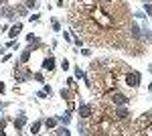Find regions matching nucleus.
Here are the masks:
<instances>
[{
	"mask_svg": "<svg viewBox=\"0 0 152 136\" xmlns=\"http://www.w3.org/2000/svg\"><path fill=\"white\" fill-rule=\"evenodd\" d=\"M144 12L146 14H152V2H144Z\"/></svg>",
	"mask_w": 152,
	"mask_h": 136,
	"instance_id": "aec40b11",
	"label": "nucleus"
},
{
	"mask_svg": "<svg viewBox=\"0 0 152 136\" xmlns=\"http://www.w3.org/2000/svg\"><path fill=\"white\" fill-rule=\"evenodd\" d=\"M43 69L45 71H55V57L53 55H49L43 59Z\"/></svg>",
	"mask_w": 152,
	"mask_h": 136,
	"instance_id": "1a4fd4ad",
	"label": "nucleus"
},
{
	"mask_svg": "<svg viewBox=\"0 0 152 136\" xmlns=\"http://www.w3.org/2000/svg\"><path fill=\"white\" fill-rule=\"evenodd\" d=\"M107 98H110V102L114 104V106H128V102H130L128 96H124V93H120V91H110Z\"/></svg>",
	"mask_w": 152,
	"mask_h": 136,
	"instance_id": "f03ea898",
	"label": "nucleus"
},
{
	"mask_svg": "<svg viewBox=\"0 0 152 136\" xmlns=\"http://www.w3.org/2000/svg\"><path fill=\"white\" fill-rule=\"evenodd\" d=\"M4 91H6V85H4V83H0V93H4Z\"/></svg>",
	"mask_w": 152,
	"mask_h": 136,
	"instance_id": "7c9ffc66",
	"label": "nucleus"
},
{
	"mask_svg": "<svg viewBox=\"0 0 152 136\" xmlns=\"http://www.w3.org/2000/svg\"><path fill=\"white\" fill-rule=\"evenodd\" d=\"M26 124V116H24V112H18V118H14V128H16V134L20 132V128Z\"/></svg>",
	"mask_w": 152,
	"mask_h": 136,
	"instance_id": "6e6552de",
	"label": "nucleus"
},
{
	"mask_svg": "<svg viewBox=\"0 0 152 136\" xmlns=\"http://www.w3.org/2000/svg\"><path fill=\"white\" fill-rule=\"evenodd\" d=\"M33 77H35V79L39 81V83H45V75H43L41 71H39V73H33Z\"/></svg>",
	"mask_w": 152,
	"mask_h": 136,
	"instance_id": "6ab92c4d",
	"label": "nucleus"
},
{
	"mask_svg": "<svg viewBox=\"0 0 152 136\" xmlns=\"http://www.w3.org/2000/svg\"><path fill=\"white\" fill-rule=\"evenodd\" d=\"M4 126H6V120L2 118V120H0V134H4Z\"/></svg>",
	"mask_w": 152,
	"mask_h": 136,
	"instance_id": "a878e982",
	"label": "nucleus"
},
{
	"mask_svg": "<svg viewBox=\"0 0 152 136\" xmlns=\"http://www.w3.org/2000/svg\"><path fill=\"white\" fill-rule=\"evenodd\" d=\"M79 134H87V124H85V118H79V128H77Z\"/></svg>",
	"mask_w": 152,
	"mask_h": 136,
	"instance_id": "dca6fc26",
	"label": "nucleus"
},
{
	"mask_svg": "<svg viewBox=\"0 0 152 136\" xmlns=\"http://www.w3.org/2000/svg\"><path fill=\"white\" fill-rule=\"evenodd\" d=\"M28 57H31V49L23 51V55H20V61H23V63H26V61H28Z\"/></svg>",
	"mask_w": 152,
	"mask_h": 136,
	"instance_id": "a211bd4d",
	"label": "nucleus"
},
{
	"mask_svg": "<svg viewBox=\"0 0 152 136\" xmlns=\"http://www.w3.org/2000/svg\"><path fill=\"white\" fill-rule=\"evenodd\" d=\"M148 71H150V73H152V63H150V65H148Z\"/></svg>",
	"mask_w": 152,
	"mask_h": 136,
	"instance_id": "2f4dec72",
	"label": "nucleus"
},
{
	"mask_svg": "<svg viewBox=\"0 0 152 136\" xmlns=\"http://www.w3.org/2000/svg\"><path fill=\"white\" fill-rule=\"evenodd\" d=\"M59 96H61L63 100H67V102H71V100L75 98V93H73V91H71V90H67V87H63V90L59 91Z\"/></svg>",
	"mask_w": 152,
	"mask_h": 136,
	"instance_id": "9b49d317",
	"label": "nucleus"
},
{
	"mask_svg": "<svg viewBox=\"0 0 152 136\" xmlns=\"http://www.w3.org/2000/svg\"><path fill=\"white\" fill-rule=\"evenodd\" d=\"M142 134H152V124H148L146 128H144V132Z\"/></svg>",
	"mask_w": 152,
	"mask_h": 136,
	"instance_id": "bb28decb",
	"label": "nucleus"
},
{
	"mask_svg": "<svg viewBox=\"0 0 152 136\" xmlns=\"http://www.w3.org/2000/svg\"><path fill=\"white\" fill-rule=\"evenodd\" d=\"M37 98H39V100H47L49 96H47V91H45V90H41V91H37Z\"/></svg>",
	"mask_w": 152,
	"mask_h": 136,
	"instance_id": "412c9836",
	"label": "nucleus"
},
{
	"mask_svg": "<svg viewBox=\"0 0 152 136\" xmlns=\"http://www.w3.org/2000/svg\"><path fill=\"white\" fill-rule=\"evenodd\" d=\"M63 39H65V41H71V35L67 33V31H63Z\"/></svg>",
	"mask_w": 152,
	"mask_h": 136,
	"instance_id": "c756f323",
	"label": "nucleus"
},
{
	"mask_svg": "<svg viewBox=\"0 0 152 136\" xmlns=\"http://www.w3.org/2000/svg\"><path fill=\"white\" fill-rule=\"evenodd\" d=\"M14 12H16L18 16H26V14H28V8H26L24 4H14Z\"/></svg>",
	"mask_w": 152,
	"mask_h": 136,
	"instance_id": "f8f14e48",
	"label": "nucleus"
},
{
	"mask_svg": "<svg viewBox=\"0 0 152 136\" xmlns=\"http://www.w3.org/2000/svg\"><path fill=\"white\" fill-rule=\"evenodd\" d=\"M41 126H43V122H41V120H37V122H33V126L28 128V130H31V134H37V132L41 130Z\"/></svg>",
	"mask_w": 152,
	"mask_h": 136,
	"instance_id": "f3484780",
	"label": "nucleus"
},
{
	"mask_svg": "<svg viewBox=\"0 0 152 136\" xmlns=\"http://www.w3.org/2000/svg\"><path fill=\"white\" fill-rule=\"evenodd\" d=\"M114 118H118V120H130L132 118V112H130L126 106H116L114 108Z\"/></svg>",
	"mask_w": 152,
	"mask_h": 136,
	"instance_id": "20e7f679",
	"label": "nucleus"
},
{
	"mask_svg": "<svg viewBox=\"0 0 152 136\" xmlns=\"http://www.w3.org/2000/svg\"><path fill=\"white\" fill-rule=\"evenodd\" d=\"M57 118H47V120H45V126H47V130H55V128H57Z\"/></svg>",
	"mask_w": 152,
	"mask_h": 136,
	"instance_id": "ddd939ff",
	"label": "nucleus"
},
{
	"mask_svg": "<svg viewBox=\"0 0 152 136\" xmlns=\"http://www.w3.org/2000/svg\"><path fill=\"white\" fill-rule=\"evenodd\" d=\"M67 83H69V87H75V77H69Z\"/></svg>",
	"mask_w": 152,
	"mask_h": 136,
	"instance_id": "cd10ccee",
	"label": "nucleus"
},
{
	"mask_svg": "<svg viewBox=\"0 0 152 136\" xmlns=\"http://www.w3.org/2000/svg\"><path fill=\"white\" fill-rule=\"evenodd\" d=\"M77 114H79V118H91V114H94V106L91 104H79V108H77Z\"/></svg>",
	"mask_w": 152,
	"mask_h": 136,
	"instance_id": "39448f33",
	"label": "nucleus"
},
{
	"mask_svg": "<svg viewBox=\"0 0 152 136\" xmlns=\"http://www.w3.org/2000/svg\"><path fill=\"white\" fill-rule=\"evenodd\" d=\"M150 90H152V81H150Z\"/></svg>",
	"mask_w": 152,
	"mask_h": 136,
	"instance_id": "72a5a7b5",
	"label": "nucleus"
},
{
	"mask_svg": "<svg viewBox=\"0 0 152 136\" xmlns=\"http://www.w3.org/2000/svg\"><path fill=\"white\" fill-rule=\"evenodd\" d=\"M124 79H126V85H128V87H132V90L140 87V73H138V71H134V69L126 71Z\"/></svg>",
	"mask_w": 152,
	"mask_h": 136,
	"instance_id": "f257e3e1",
	"label": "nucleus"
},
{
	"mask_svg": "<svg viewBox=\"0 0 152 136\" xmlns=\"http://www.w3.org/2000/svg\"><path fill=\"white\" fill-rule=\"evenodd\" d=\"M53 134H59V136H63V134H65V136H69L71 132H69V128H67V126L63 124L61 128H55V130H53Z\"/></svg>",
	"mask_w": 152,
	"mask_h": 136,
	"instance_id": "4468645a",
	"label": "nucleus"
},
{
	"mask_svg": "<svg viewBox=\"0 0 152 136\" xmlns=\"http://www.w3.org/2000/svg\"><path fill=\"white\" fill-rule=\"evenodd\" d=\"M61 124H65V126H69L71 124V112H67V114H63V116H59L57 118Z\"/></svg>",
	"mask_w": 152,
	"mask_h": 136,
	"instance_id": "2eb2a0df",
	"label": "nucleus"
},
{
	"mask_svg": "<svg viewBox=\"0 0 152 136\" xmlns=\"http://www.w3.org/2000/svg\"><path fill=\"white\" fill-rule=\"evenodd\" d=\"M51 26H53V31H61V24H59V21H51Z\"/></svg>",
	"mask_w": 152,
	"mask_h": 136,
	"instance_id": "b1692460",
	"label": "nucleus"
},
{
	"mask_svg": "<svg viewBox=\"0 0 152 136\" xmlns=\"http://www.w3.org/2000/svg\"><path fill=\"white\" fill-rule=\"evenodd\" d=\"M130 35L136 39V41H142V29L138 23H134V21H130Z\"/></svg>",
	"mask_w": 152,
	"mask_h": 136,
	"instance_id": "423d86ee",
	"label": "nucleus"
},
{
	"mask_svg": "<svg viewBox=\"0 0 152 136\" xmlns=\"http://www.w3.org/2000/svg\"><path fill=\"white\" fill-rule=\"evenodd\" d=\"M20 31H23V24H20V23L12 24L10 29H8V37H10V39H16V37L20 35Z\"/></svg>",
	"mask_w": 152,
	"mask_h": 136,
	"instance_id": "9d476101",
	"label": "nucleus"
},
{
	"mask_svg": "<svg viewBox=\"0 0 152 136\" xmlns=\"http://www.w3.org/2000/svg\"><path fill=\"white\" fill-rule=\"evenodd\" d=\"M43 90L47 91V96H49V98H51V96H53V90H51V85H47V83H45V87H43Z\"/></svg>",
	"mask_w": 152,
	"mask_h": 136,
	"instance_id": "393cba45",
	"label": "nucleus"
},
{
	"mask_svg": "<svg viewBox=\"0 0 152 136\" xmlns=\"http://www.w3.org/2000/svg\"><path fill=\"white\" fill-rule=\"evenodd\" d=\"M105 2H114V0H105Z\"/></svg>",
	"mask_w": 152,
	"mask_h": 136,
	"instance_id": "473e14b6",
	"label": "nucleus"
},
{
	"mask_svg": "<svg viewBox=\"0 0 152 136\" xmlns=\"http://www.w3.org/2000/svg\"><path fill=\"white\" fill-rule=\"evenodd\" d=\"M81 55H85V57H89V55H91V51H89V49H81Z\"/></svg>",
	"mask_w": 152,
	"mask_h": 136,
	"instance_id": "c85d7f7f",
	"label": "nucleus"
},
{
	"mask_svg": "<svg viewBox=\"0 0 152 136\" xmlns=\"http://www.w3.org/2000/svg\"><path fill=\"white\" fill-rule=\"evenodd\" d=\"M24 6H26V8H35L37 0H24Z\"/></svg>",
	"mask_w": 152,
	"mask_h": 136,
	"instance_id": "4be33fe9",
	"label": "nucleus"
},
{
	"mask_svg": "<svg viewBox=\"0 0 152 136\" xmlns=\"http://www.w3.org/2000/svg\"><path fill=\"white\" fill-rule=\"evenodd\" d=\"M69 67H71V63L67 61V59H63V61H61V69H63V71H67Z\"/></svg>",
	"mask_w": 152,
	"mask_h": 136,
	"instance_id": "5701e85b",
	"label": "nucleus"
},
{
	"mask_svg": "<svg viewBox=\"0 0 152 136\" xmlns=\"http://www.w3.org/2000/svg\"><path fill=\"white\" fill-rule=\"evenodd\" d=\"M31 77H33V71L31 69H20V67L14 69V81L16 83H24V81H28Z\"/></svg>",
	"mask_w": 152,
	"mask_h": 136,
	"instance_id": "7ed1b4c3",
	"label": "nucleus"
},
{
	"mask_svg": "<svg viewBox=\"0 0 152 136\" xmlns=\"http://www.w3.org/2000/svg\"><path fill=\"white\" fill-rule=\"evenodd\" d=\"M0 14H2L6 21H12L16 12H14V6H4V4H2V6H0Z\"/></svg>",
	"mask_w": 152,
	"mask_h": 136,
	"instance_id": "0eeeda50",
	"label": "nucleus"
}]
</instances>
